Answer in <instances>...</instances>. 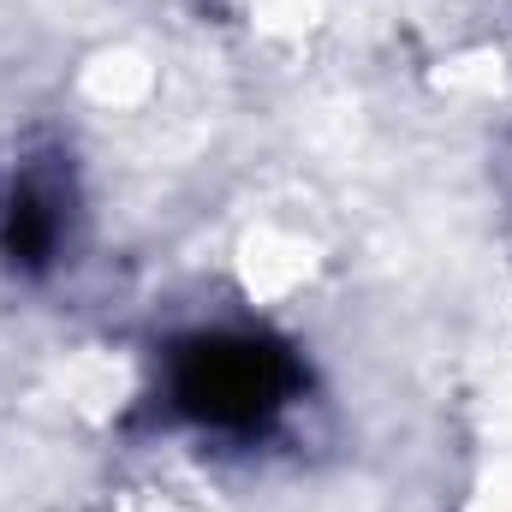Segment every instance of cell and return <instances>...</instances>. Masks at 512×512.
Returning a JSON list of instances; mask_svg holds the SVG:
<instances>
[{"label":"cell","instance_id":"1","mask_svg":"<svg viewBox=\"0 0 512 512\" xmlns=\"http://www.w3.org/2000/svg\"><path fill=\"white\" fill-rule=\"evenodd\" d=\"M298 358L262 328H197L167 352V405L209 435H256L298 399Z\"/></svg>","mask_w":512,"mask_h":512},{"label":"cell","instance_id":"2","mask_svg":"<svg viewBox=\"0 0 512 512\" xmlns=\"http://www.w3.org/2000/svg\"><path fill=\"white\" fill-rule=\"evenodd\" d=\"M72 167L60 155H24L0 179V262L18 274H48L72 245Z\"/></svg>","mask_w":512,"mask_h":512}]
</instances>
